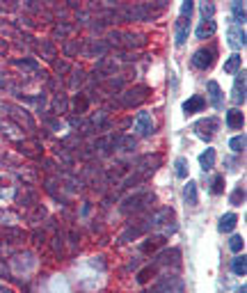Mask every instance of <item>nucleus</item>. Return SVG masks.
<instances>
[{
	"mask_svg": "<svg viewBox=\"0 0 247 293\" xmlns=\"http://www.w3.org/2000/svg\"><path fill=\"white\" fill-rule=\"evenodd\" d=\"M167 7L165 0H158V3H137V5H123V7L117 9L119 21L128 23V21H153V18L160 16V12Z\"/></svg>",
	"mask_w": 247,
	"mask_h": 293,
	"instance_id": "nucleus-1",
	"label": "nucleus"
},
{
	"mask_svg": "<svg viewBox=\"0 0 247 293\" xmlns=\"http://www.w3.org/2000/svg\"><path fill=\"white\" fill-rule=\"evenodd\" d=\"M3 112L7 114V119H12L14 124H18L23 131L32 133V135L37 133V122L32 119V114L27 112L23 105H18V103H3Z\"/></svg>",
	"mask_w": 247,
	"mask_h": 293,
	"instance_id": "nucleus-2",
	"label": "nucleus"
},
{
	"mask_svg": "<svg viewBox=\"0 0 247 293\" xmlns=\"http://www.w3.org/2000/svg\"><path fill=\"white\" fill-rule=\"evenodd\" d=\"M153 199H156L153 192H135V195H128L126 199L121 201V206H119V209H121V213H126V215L140 213V211H144Z\"/></svg>",
	"mask_w": 247,
	"mask_h": 293,
	"instance_id": "nucleus-3",
	"label": "nucleus"
},
{
	"mask_svg": "<svg viewBox=\"0 0 247 293\" xmlns=\"http://www.w3.org/2000/svg\"><path fill=\"white\" fill-rule=\"evenodd\" d=\"M149 99V87L146 85H135V87H128V90L119 92V103L123 108H133V105H140Z\"/></svg>",
	"mask_w": 247,
	"mask_h": 293,
	"instance_id": "nucleus-4",
	"label": "nucleus"
},
{
	"mask_svg": "<svg viewBox=\"0 0 247 293\" xmlns=\"http://www.w3.org/2000/svg\"><path fill=\"white\" fill-rule=\"evenodd\" d=\"M142 293H183V279L176 277V275H169V277H163L156 284H151Z\"/></svg>",
	"mask_w": 247,
	"mask_h": 293,
	"instance_id": "nucleus-5",
	"label": "nucleus"
},
{
	"mask_svg": "<svg viewBox=\"0 0 247 293\" xmlns=\"http://www.w3.org/2000/svg\"><path fill=\"white\" fill-rule=\"evenodd\" d=\"M215 57H218V48L215 46H201L192 53V67L199 69V71H206V69L213 67Z\"/></svg>",
	"mask_w": 247,
	"mask_h": 293,
	"instance_id": "nucleus-6",
	"label": "nucleus"
},
{
	"mask_svg": "<svg viewBox=\"0 0 247 293\" xmlns=\"http://www.w3.org/2000/svg\"><path fill=\"white\" fill-rule=\"evenodd\" d=\"M163 165V156L160 154H144L135 160V174H140L142 179L144 177H151L156 169Z\"/></svg>",
	"mask_w": 247,
	"mask_h": 293,
	"instance_id": "nucleus-7",
	"label": "nucleus"
},
{
	"mask_svg": "<svg viewBox=\"0 0 247 293\" xmlns=\"http://www.w3.org/2000/svg\"><path fill=\"white\" fill-rule=\"evenodd\" d=\"M110 46L105 44V39H94V37H87V39L80 41V53L87 55V57H101L108 53Z\"/></svg>",
	"mask_w": 247,
	"mask_h": 293,
	"instance_id": "nucleus-8",
	"label": "nucleus"
},
{
	"mask_svg": "<svg viewBox=\"0 0 247 293\" xmlns=\"http://www.w3.org/2000/svg\"><path fill=\"white\" fill-rule=\"evenodd\" d=\"M0 135H3L5 140L14 142V144H18V142H23L27 137V133L23 131L18 124H14L12 119H0Z\"/></svg>",
	"mask_w": 247,
	"mask_h": 293,
	"instance_id": "nucleus-9",
	"label": "nucleus"
},
{
	"mask_svg": "<svg viewBox=\"0 0 247 293\" xmlns=\"http://www.w3.org/2000/svg\"><path fill=\"white\" fill-rule=\"evenodd\" d=\"M172 220H174V211L165 206V209H158V211L146 215L144 227H146V231H149V229H156V227H165V224H169Z\"/></svg>",
	"mask_w": 247,
	"mask_h": 293,
	"instance_id": "nucleus-10",
	"label": "nucleus"
},
{
	"mask_svg": "<svg viewBox=\"0 0 247 293\" xmlns=\"http://www.w3.org/2000/svg\"><path fill=\"white\" fill-rule=\"evenodd\" d=\"M14 201H16L18 209L30 211L32 206L39 204V197H37V190H35V188L23 186V188H18V190H16V197H14Z\"/></svg>",
	"mask_w": 247,
	"mask_h": 293,
	"instance_id": "nucleus-11",
	"label": "nucleus"
},
{
	"mask_svg": "<svg viewBox=\"0 0 247 293\" xmlns=\"http://www.w3.org/2000/svg\"><path fill=\"white\" fill-rule=\"evenodd\" d=\"M218 128H220V122H218V119H215V117H208V119H201V122H197L195 126H192V131L197 133V137H201V140L210 142Z\"/></svg>",
	"mask_w": 247,
	"mask_h": 293,
	"instance_id": "nucleus-12",
	"label": "nucleus"
},
{
	"mask_svg": "<svg viewBox=\"0 0 247 293\" xmlns=\"http://www.w3.org/2000/svg\"><path fill=\"white\" fill-rule=\"evenodd\" d=\"M178 259H181V252H178L176 247H172V250H160L153 254L151 266H156V268H163V266H178Z\"/></svg>",
	"mask_w": 247,
	"mask_h": 293,
	"instance_id": "nucleus-13",
	"label": "nucleus"
},
{
	"mask_svg": "<svg viewBox=\"0 0 247 293\" xmlns=\"http://www.w3.org/2000/svg\"><path fill=\"white\" fill-rule=\"evenodd\" d=\"M18 151H21L23 156H27V158H35V160H39L41 158V154H44V146H41V142L37 140L35 135L32 137H25L23 142H18Z\"/></svg>",
	"mask_w": 247,
	"mask_h": 293,
	"instance_id": "nucleus-14",
	"label": "nucleus"
},
{
	"mask_svg": "<svg viewBox=\"0 0 247 293\" xmlns=\"http://www.w3.org/2000/svg\"><path fill=\"white\" fill-rule=\"evenodd\" d=\"M35 50L39 57H44L46 62H50V64L57 60V46H55V41H50V39H37Z\"/></svg>",
	"mask_w": 247,
	"mask_h": 293,
	"instance_id": "nucleus-15",
	"label": "nucleus"
},
{
	"mask_svg": "<svg viewBox=\"0 0 247 293\" xmlns=\"http://www.w3.org/2000/svg\"><path fill=\"white\" fill-rule=\"evenodd\" d=\"M135 131H137V135H142V137L153 135V131H156L153 117H151L149 112H140L135 117Z\"/></svg>",
	"mask_w": 247,
	"mask_h": 293,
	"instance_id": "nucleus-16",
	"label": "nucleus"
},
{
	"mask_svg": "<svg viewBox=\"0 0 247 293\" xmlns=\"http://www.w3.org/2000/svg\"><path fill=\"white\" fill-rule=\"evenodd\" d=\"M9 67L18 69L21 76H35V73L39 71V67H37V62L32 57H12L9 60Z\"/></svg>",
	"mask_w": 247,
	"mask_h": 293,
	"instance_id": "nucleus-17",
	"label": "nucleus"
},
{
	"mask_svg": "<svg viewBox=\"0 0 247 293\" xmlns=\"http://www.w3.org/2000/svg\"><path fill=\"white\" fill-rule=\"evenodd\" d=\"M142 46H146L144 32H121V48L135 50V48H142Z\"/></svg>",
	"mask_w": 247,
	"mask_h": 293,
	"instance_id": "nucleus-18",
	"label": "nucleus"
},
{
	"mask_svg": "<svg viewBox=\"0 0 247 293\" xmlns=\"http://www.w3.org/2000/svg\"><path fill=\"white\" fill-rule=\"evenodd\" d=\"M160 247H165V233H153V236H149L144 243H142L140 250L144 252V254H156Z\"/></svg>",
	"mask_w": 247,
	"mask_h": 293,
	"instance_id": "nucleus-19",
	"label": "nucleus"
},
{
	"mask_svg": "<svg viewBox=\"0 0 247 293\" xmlns=\"http://www.w3.org/2000/svg\"><path fill=\"white\" fill-rule=\"evenodd\" d=\"M23 241H27V231H23L21 227H5L3 229V243L16 245V243H23Z\"/></svg>",
	"mask_w": 247,
	"mask_h": 293,
	"instance_id": "nucleus-20",
	"label": "nucleus"
},
{
	"mask_svg": "<svg viewBox=\"0 0 247 293\" xmlns=\"http://www.w3.org/2000/svg\"><path fill=\"white\" fill-rule=\"evenodd\" d=\"M206 92H208V101L213 108H222L224 105V96H222V90H220V85L215 80H208L206 82Z\"/></svg>",
	"mask_w": 247,
	"mask_h": 293,
	"instance_id": "nucleus-21",
	"label": "nucleus"
},
{
	"mask_svg": "<svg viewBox=\"0 0 247 293\" xmlns=\"http://www.w3.org/2000/svg\"><path fill=\"white\" fill-rule=\"evenodd\" d=\"M69 108H71V112H76V117H82V114L87 112V108H89V96L78 92V94L69 101Z\"/></svg>",
	"mask_w": 247,
	"mask_h": 293,
	"instance_id": "nucleus-22",
	"label": "nucleus"
},
{
	"mask_svg": "<svg viewBox=\"0 0 247 293\" xmlns=\"http://www.w3.org/2000/svg\"><path fill=\"white\" fill-rule=\"evenodd\" d=\"M233 103L236 105L245 103V71L236 73V80H233Z\"/></svg>",
	"mask_w": 247,
	"mask_h": 293,
	"instance_id": "nucleus-23",
	"label": "nucleus"
},
{
	"mask_svg": "<svg viewBox=\"0 0 247 293\" xmlns=\"http://www.w3.org/2000/svg\"><path fill=\"white\" fill-rule=\"evenodd\" d=\"M204 105H206V99L201 94H195V96H190V99L183 103V112L186 114H195V112H201L204 110Z\"/></svg>",
	"mask_w": 247,
	"mask_h": 293,
	"instance_id": "nucleus-24",
	"label": "nucleus"
},
{
	"mask_svg": "<svg viewBox=\"0 0 247 293\" xmlns=\"http://www.w3.org/2000/svg\"><path fill=\"white\" fill-rule=\"evenodd\" d=\"M188 32H190V18H188V16H178V21H176V46L186 44Z\"/></svg>",
	"mask_w": 247,
	"mask_h": 293,
	"instance_id": "nucleus-25",
	"label": "nucleus"
},
{
	"mask_svg": "<svg viewBox=\"0 0 247 293\" xmlns=\"http://www.w3.org/2000/svg\"><path fill=\"white\" fill-rule=\"evenodd\" d=\"M229 44H231L233 48H240V46H245V27H242V25L229 27Z\"/></svg>",
	"mask_w": 247,
	"mask_h": 293,
	"instance_id": "nucleus-26",
	"label": "nucleus"
},
{
	"mask_svg": "<svg viewBox=\"0 0 247 293\" xmlns=\"http://www.w3.org/2000/svg\"><path fill=\"white\" fill-rule=\"evenodd\" d=\"M50 112H55L57 117L64 112H69V96L62 94V92H57V94L53 96V110H50Z\"/></svg>",
	"mask_w": 247,
	"mask_h": 293,
	"instance_id": "nucleus-27",
	"label": "nucleus"
},
{
	"mask_svg": "<svg viewBox=\"0 0 247 293\" xmlns=\"http://www.w3.org/2000/svg\"><path fill=\"white\" fill-rule=\"evenodd\" d=\"M215 30H218V23L210 18V21H201V25L197 27V39H208V37L215 35Z\"/></svg>",
	"mask_w": 247,
	"mask_h": 293,
	"instance_id": "nucleus-28",
	"label": "nucleus"
},
{
	"mask_svg": "<svg viewBox=\"0 0 247 293\" xmlns=\"http://www.w3.org/2000/svg\"><path fill=\"white\" fill-rule=\"evenodd\" d=\"M44 218H46V209H44V206H41V204L32 206L30 211H25V220H27V222H30V224H35V227H37V224H39Z\"/></svg>",
	"mask_w": 247,
	"mask_h": 293,
	"instance_id": "nucleus-29",
	"label": "nucleus"
},
{
	"mask_svg": "<svg viewBox=\"0 0 247 293\" xmlns=\"http://www.w3.org/2000/svg\"><path fill=\"white\" fill-rule=\"evenodd\" d=\"M242 124H245V114H242L238 108L229 110L227 112V126L229 128H242Z\"/></svg>",
	"mask_w": 247,
	"mask_h": 293,
	"instance_id": "nucleus-30",
	"label": "nucleus"
},
{
	"mask_svg": "<svg viewBox=\"0 0 247 293\" xmlns=\"http://www.w3.org/2000/svg\"><path fill=\"white\" fill-rule=\"evenodd\" d=\"M69 76H71V78H69V87H71V90H78V87L85 82V69H82V67H71Z\"/></svg>",
	"mask_w": 247,
	"mask_h": 293,
	"instance_id": "nucleus-31",
	"label": "nucleus"
},
{
	"mask_svg": "<svg viewBox=\"0 0 247 293\" xmlns=\"http://www.w3.org/2000/svg\"><path fill=\"white\" fill-rule=\"evenodd\" d=\"M71 32H76V25H71V23H57V25H55V30H53V37L55 39H64L67 41V37L71 35Z\"/></svg>",
	"mask_w": 247,
	"mask_h": 293,
	"instance_id": "nucleus-32",
	"label": "nucleus"
},
{
	"mask_svg": "<svg viewBox=\"0 0 247 293\" xmlns=\"http://www.w3.org/2000/svg\"><path fill=\"white\" fill-rule=\"evenodd\" d=\"M18 35H21V30H18L12 21H3V18H0V37H3V39H7V37H18Z\"/></svg>",
	"mask_w": 247,
	"mask_h": 293,
	"instance_id": "nucleus-33",
	"label": "nucleus"
},
{
	"mask_svg": "<svg viewBox=\"0 0 247 293\" xmlns=\"http://www.w3.org/2000/svg\"><path fill=\"white\" fill-rule=\"evenodd\" d=\"M236 222H238L236 213H227V215H222V220H220V227H218V229H220L222 233H229V231H233Z\"/></svg>",
	"mask_w": 247,
	"mask_h": 293,
	"instance_id": "nucleus-34",
	"label": "nucleus"
},
{
	"mask_svg": "<svg viewBox=\"0 0 247 293\" xmlns=\"http://www.w3.org/2000/svg\"><path fill=\"white\" fill-rule=\"evenodd\" d=\"M199 165H201V169H204V172L213 169V165H215V149H206L204 154L199 156Z\"/></svg>",
	"mask_w": 247,
	"mask_h": 293,
	"instance_id": "nucleus-35",
	"label": "nucleus"
},
{
	"mask_svg": "<svg viewBox=\"0 0 247 293\" xmlns=\"http://www.w3.org/2000/svg\"><path fill=\"white\" fill-rule=\"evenodd\" d=\"M62 50L67 57H78V53H80V41L78 39H67L62 44Z\"/></svg>",
	"mask_w": 247,
	"mask_h": 293,
	"instance_id": "nucleus-36",
	"label": "nucleus"
},
{
	"mask_svg": "<svg viewBox=\"0 0 247 293\" xmlns=\"http://www.w3.org/2000/svg\"><path fill=\"white\" fill-rule=\"evenodd\" d=\"M183 197H186V201H188L190 206H197V201H199V199H197V183H195V181H188V183H186Z\"/></svg>",
	"mask_w": 247,
	"mask_h": 293,
	"instance_id": "nucleus-37",
	"label": "nucleus"
},
{
	"mask_svg": "<svg viewBox=\"0 0 247 293\" xmlns=\"http://www.w3.org/2000/svg\"><path fill=\"white\" fill-rule=\"evenodd\" d=\"M231 270L238 275V277H245V273H247V259H245V254H238L236 259H233V263H231Z\"/></svg>",
	"mask_w": 247,
	"mask_h": 293,
	"instance_id": "nucleus-38",
	"label": "nucleus"
},
{
	"mask_svg": "<svg viewBox=\"0 0 247 293\" xmlns=\"http://www.w3.org/2000/svg\"><path fill=\"white\" fill-rule=\"evenodd\" d=\"M156 275H158V268L149 263V266H144V268L137 273V282H140V284H146L151 277H156Z\"/></svg>",
	"mask_w": 247,
	"mask_h": 293,
	"instance_id": "nucleus-39",
	"label": "nucleus"
},
{
	"mask_svg": "<svg viewBox=\"0 0 247 293\" xmlns=\"http://www.w3.org/2000/svg\"><path fill=\"white\" fill-rule=\"evenodd\" d=\"M238 69H240V55H238V53L229 55V60L224 62V71H227V73H238Z\"/></svg>",
	"mask_w": 247,
	"mask_h": 293,
	"instance_id": "nucleus-40",
	"label": "nucleus"
},
{
	"mask_svg": "<svg viewBox=\"0 0 247 293\" xmlns=\"http://www.w3.org/2000/svg\"><path fill=\"white\" fill-rule=\"evenodd\" d=\"M135 146H137V140H135V137H131V135L119 137V142H117V149H121V151H133Z\"/></svg>",
	"mask_w": 247,
	"mask_h": 293,
	"instance_id": "nucleus-41",
	"label": "nucleus"
},
{
	"mask_svg": "<svg viewBox=\"0 0 247 293\" xmlns=\"http://www.w3.org/2000/svg\"><path fill=\"white\" fill-rule=\"evenodd\" d=\"M14 222H18L16 213H12V211H0V224H5V227H16Z\"/></svg>",
	"mask_w": 247,
	"mask_h": 293,
	"instance_id": "nucleus-42",
	"label": "nucleus"
},
{
	"mask_svg": "<svg viewBox=\"0 0 247 293\" xmlns=\"http://www.w3.org/2000/svg\"><path fill=\"white\" fill-rule=\"evenodd\" d=\"M231 12H233V18H236V23L238 25H245V5L242 3H233L231 5Z\"/></svg>",
	"mask_w": 247,
	"mask_h": 293,
	"instance_id": "nucleus-43",
	"label": "nucleus"
},
{
	"mask_svg": "<svg viewBox=\"0 0 247 293\" xmlns=\"http://www.w3.org/2000/svg\"><path fill=\"white\" fill-rule=\"evenodd\" d=\"M174 172H176L178 179H186L188 177V160L186 158H176V160H174Z\"/></svg>",
	"mask_w": 247,
	"mask_h": 293,
	"instance_id": "nucleus-44",
	"label": "nucleus"
},
{
	"mask_svg": "<svg viewBox=\"0 0 247 293\" xmlns=\"http://www.w3.org/2000/svg\"><path fill=\"white\" fill-rule=\"evenodd\" d=\"M53 69H55V73H57V78H59V76H67V73L71 71V64H69L67 60H55Z\"/></svg>",
	"mask_w": 247,
	"mask_h": 293,
	"instance_id": "nucleus-45",
	"label": "nucleus"
},
{
	"mask_svg": "<svg viewBox=\"0 0 247 293\" xmlns=\"http://www.w3.org/2000/svg\"><path fill=\"white\" fill-rule=\"evenodd\" d=\"M229 146H231L236 154H240V151H245V133L242 135H236L231 137V142H229Z\"/></svg>",
	"mask_w": 247,
	"mask_h": 293,
	"instance_id": "nucleus-46",
	"label": "nucleus"
},
{
	"mask_svg": "<svg viewBox=\"0 0 247 293\" xmlns=\"http://www.w3.org/2000/svg\"><path fill=\"white\" fill-rule=\"evenodd\" d=\"M27 238H32V243H35V245H46V238H48V236H46V231H44V229H39V227H37L35 231H32Z\"/></svg>",
	"mask_w": 247,
	"mask_h": 293,
	"instance_id": "nucleus-47",
	"label": "nucleus"
},
{
	"mask_svg": "<svg viewBox=\"0 0 247 293\" xmlns=\"http://www.w3.org/2000/svg\"><path fill=\"white\" fill-rule=\"evenodd\" d=\"M245 201V188L242 186H236V190L231 192V204L233 206H240Z\"/></svg>",
	"mask_w": 247,
	"mask_h": 293,
	"instance_id": "nucleus-48",
	"label": "nucleus"
},
{
	"mask_svg": "<svg viewBox=\"0 0 247 293\" xmlns=\"http://www.w3.org/2000/svg\"><path fill=\"white\" fill-rule=\"evenodd\" d=\"M210 190H213V195H220V192L224 190V177H222V174H218V177L213 179V183H210Z\"/></svg>",
	"mask_w": 247,
	"mask_h": 293,
	"instance_id": "nucleus-49",
	"label": "nucleus"
},
{
	"mask_svg": "<svg viewBox=\"0 0 247 293\" xmlns=\"http://www.w3.org/2000/svg\"><path fill=\"white\" fill-rule=\"evenodd\" d=\"M242 245H245V241H242V236H231V241H229V250L231 252H240L242 250Z\"/></svg>",
	"mask_w": 247,
	"mask_h": 293,
	"instance_id": "nucleus-50",
	"label": "nucleus"
},
{
	"mask_svg": "<svg viewBox=\"0 0 247 293\" xmlns=\"http://www.w3.org/2000/svg\"><path fill=\"white\" fill-rule=\"evenodd\" d=\"M201 16H204V21H210L213 18V14H215V7L210 3H201Z\"/></svg>",
	"mask_w": 247,
	"mask_h": 293,
	"instance_id": "nucleus-51",
	"label": "nucleus"
},
{
	"mask_svg": "<svg viewBox=\"0 0 247 293\" xmlns=\"http://www.w3.org/2000/svg\"><path fill=\"white\" fill-rule=\"evenodd\" d=\"M18 9V3H14V0H9V3H3L0 0V14H12Z\"/></svg>",
	"mask_w": 247,
	"mask_h": 293,
	"instance_id": "nucleus-52",
	"label": "nucleus"
},
{
	"mask_svg": "<svg viewBox=\"0 0 247 293\" xmlns=\"http://www.w3.org/2000/svg\"><path fill=\"white\" fill-rule=\"evenodd\" d=\"M119 60H121V62H135L137 53L135 50H121V53H119Z\"/></svg>",
	"mask_w": 247,
	"mask_h": 293,
	"instance_id": "nucleus-53",
	"label": "nucleus"
},
{
	"mask_svg": "<svg viewBox=\"0 0 247 293\" xmlns=\"http://www.w3.org/2000/svg\"><path fill=\"white\" fill-rule=\"evenodd\" d=\"M55 156H57V158H62V163H67V165L73 163V158L67 154V151H64V146H57V149H55Z\"/></svg>",
	"mask_w": 247,
	"mask_h": 293,
	"instance_id": "nucleus-54",
	"label": "nucleus"
},
{
	"mask_svg": "<svg viewBox=\"0 0 247 293\" xmlns=\"http://www.w3.org/2000/svg\"><path fill=\"white\" fill-rule=\"evenodd\" d=\"M53 250H55V254H62V250H64V243H62V236H55L53 238Z\"/></svg>",
	"mask_w": 247,
	"mask_h": 293,
	"instance_id": "nucleus-55",
	"label": "nucleus"
},
{
	"mask_svg": "<svg viewBox=\"0 0 247 293\" xmlns=\"http://www.w3.org/2000/svg\"><path fill=\"white\" fill-rule=\"evenodd\" d=\"M62 146H73V149H78V146H80V137H78V135L67 137V140L62 142Z\"/></svg>",
	"mask_w": 247,
	"mask_h": 293,
	"instance_id": "nucleus-56",
	"label": "nucleus"
},
{
	"mask_svg": "<svg viewBox=\"0 0 247 293\" xmlns=\"http://www.w3.org/2000/svg\"><path fill=\"white\" fill-rule=\"evenodd\" d=\"M9 55V41L0 37V57H7Z\"/></svg>",
	"mask_w": 247,
	"mask_h": 293,
	"instance_id": "nucleus-57",
	"label": "nucleus"
},
{
	"mask_svg": "<svg viewBox=\"0 0 247 293\" xmlns=\"http://www.w3.org/2000/svg\"><path fill=\"white\" fill-rule=\"evenodd\" d=\"M192 7H195V5H192L190 0H186V3L181 5V16H188V18H190V12H192Z\"/></svg>",
	"mask_w": 247,
	"mask_h": 293,
	"instance_id": "nucleus-58",
	"label": "nucleus"
},
{
	"mask_svg": "<svg viewBox=\"0 0 247 293\" xmlns=\"http://www.w3.org/2000/svg\"><path fill=\"white\" fill-rule=\"evenodd\" d=\"M7 275H9L7 263H5V259H0V277H7Z\"/></svg>",
	"mask_w": 247,
	"mask_h": 293,
	"instance_id": "nucleus-59",
	"label": "nucleus"
},
{
	"mask_svg": "<svg viewBox=\"0 0 247 293\" xmlns=\"http://www.w3.org/2000/svg\"><path fill=\"white\" fill-rule=\"evenodd\" d=\"M5 254H12V247H5V243L0 241V259H3Z\"/></svg>",
	"mask_w": 247,
	"mask_h": 293,
	"instance_id": "nucleus-60",
	"label": "nucleus"
},
{
	"mask_svg": "<svg viewBox=\"0 0 247 293\" xmlns=\"http://www.w3.org/2000/svg\"><path fill=\"white\" fill-rule=\"evenodd\" d=\"M0 293H14V291L9 286H3V284H0Z\"/></svg>",
	"mask_w": 247,
	"mask_h": 293,
	"instance_id": "nucleus-61",
	"label": "nucleus"
},
{
	"mask_svg": "<svg viewBox=\"0 0 247 293\" xmlns=\"http://www.w3.org/2000/svg\"><path fill=\"white\" fill-rule=\"evenodd\" d=\"M236 293H247V288H245V284H242V286H240V288H238V291H236Z\"/></svg>",
	"mask_w": 247,
	"mask_h": 293,
	"instance_id": "nucleus-62",
	"label": "nucleus"
}]
</instances>
